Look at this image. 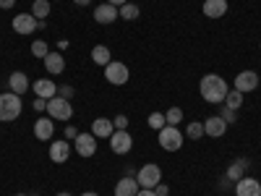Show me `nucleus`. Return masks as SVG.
Segmentation results:
<instances>
[{
	"label": "nucleus",
	"mask_w": 261,
	"mask_h": 196,
	"mask_svg": "<svg viewBox=\"0 0 261 196\" xmlns=\"http://www.w3.org/2000/svg\"><path fill=\"white\" fill-rule=\"evenodd\" d=\"M199 92H201V100L209 102V105H222L225 97H227V81L220 76V74H206L199 84Z\"/></svg>",
	"instance_id": "f257e3e1"
},
{
	"label": "nucleus",
	"mask_w": 261,
	"mask_h": 196,
	"mask_svg": "<svg viewBox=\"0 0 261 196\" xmlns=\"http://www.w3.org/2000/svg\"><path fill=\"white\" fill-rule=\"evenodd\" d=\"M21 115V97L13 92H3L0 94V120L11 123Z\"/></svg>",
	"instance_id": "f03ea898"
},
{
	"label": "nucleus",
	"mask_w": 261,
	"mask_h": 196,
	"mask_svg": "<svg viewBox=\"0 0 261 196\" xmlns=\"http://www.w3.org/2000/svg\"><path fill=\"white\" fill-rule=\"evenodd\" d=\"M47 115L53 118V120H71L73 118V105H71V100H63V97H53V100H47Z\"/></svg>",
	"instance_id": "7ed1b4c3"
},
{
	"label": "nucleus",
	"mask_w": 261,
	"mask_h": 196,
	"mask_svg": "<svg viewBox=\"0 0 261 196\" xmlns=\"http://www.w3.org/2000/svg\"><path fill=\"white\" fill-rule=\"evenodd\" d=\"M157 134H160V146L165 152H178L183 146V134L178 131V126H165Z\"/></svg>",
	"instance_id": "20e7f679"
},
{
	"label": "nucleus",
	"mask_w": 261,
	"mask_h": 196,
	"mask_svg": "<svg viewBox=\"0 0 261 196\" xmlns=\"http://www.w3.org/2000/svg\"><path fill=\"white\" fill-rule=\"evenodd\" d=\"M105 79L110 81L113 86H123L128 79H130V71H128V65L120 63V60H110L105 65Z\"/></svg>",
	"instance_id": "39448f33"
},
{
	"label": "nucleus",
	"mask_w": 261,
	"mask_h": 196,
	"mask_svg": "<svg viewBox=\"0 0 261 196\" xmlns=\"http://www.w3.org/2000/svg\"><path fill=\"white\" fill-rule=\"evenodd\" d=\"M136 181H139L141 188H154L157 183H162V170H160V165H154V162L144 165V167L136 173Z\"/></svg>",
	"instance_id": "423d86ee"
},
{
	"label": "nucleus",
	"mask_w": 261,
	"mask_h": 196,
	"mask_svg": "<svg viewBox=\"0 0 261 196\" xmlns=\"http://www.w3.org/2000/svg\"><path fill=\"white\" fill-rule=\"evenodd\" d=\"M73 146L81 157H94L97 155V136L94 134H79L73 139Z\"/></svg>",
	"instance_id": "0eeeda50"
},
{
	"label": "nucleus",
	"mask_w": 261,
	"mask_h": 196,
	"mask_svg": "<svg viewBox=\"0 0 261 196\" xmlns=\"http://www.w3.org/2000/svg\"><path fill=\"white\" fill-rule=\"evenodd\" d=\"M130 146H134V139H130L128 131H113V136H110V149L115 152V155H128Z\"/></svg>",
	"instance_id": "6e6552de"
},
{
	"label": "nucleus",
	"mask_w": 261,
	"mask_h": 196,
	"mask_svg": "<svg viewBox=\"0 0 261 196\" xmlns=\"http://www.w3.org/2000/svg\"><path fill=\"white\" fill-rule=\"evenodd\" d=\"M13 32L21 37H29L32 32H37V18L32 13H18L13 16Z\"/></svg>",
	"instance_id": "1a4fd4ad"
},
{
	"label": "nucleus",
	"mask_w": 261,
	"mask_h": 196,
	"mask_svg": "<svg viewBox=\"0 0 261 196\" xmlns=\"http://www.w3.org/2000/svg\"><path fill=\"white\" fill-rule=\"evenodd\" d=\"M235 89L238 92H256L258 89V76H256V71H241L235 76Z\"/></svg>",
	"instance_id": "9d476101"
},
{
	"label": "nucleus",
	"mask_w": 261,
	"mask_h": 196,
	"mask_svg": "<svg viewBox=\"0 0 261 196\" xmlns=\"http://www.w3.org/2000/svg\"><path fill=\"white\" fill-rule=\"evenodd\" d=\"M235 196H261V183L256 178L243 176L241 181L235 183Z\"/></svg>",
	"instance_id": "9b49d317"
},
{
	"label": "nucleus",
	"mask_w": 261,
	"mask_h": 196,
	"mask_svg": "<svg viewBox=\"0 0 261 196\" xmlns=\"http://www.w3.org/2000/svg\"><path fill=\"white\" fill-rule=\"evenodd\" d=\"M32 89H34V94L42 97V100H53V97L58 94V84H55L53 79H37V81L32 84Z\"/></svg>",
	"instance_id": "f8f14e48"
},
{
	"label": "nucleus",
	"mask_w": 261,
	"mask_h": 196,
	"mask_svg": "<svg viewBox=\"0 0 261 196\" xmlns=\"http://www.w3.org/2000/svg\"><path fill=\"white\" fill-rule=\"evenodd\" d=\"M50 160L58 162V165H63V162L71 160V144H68V139H65V141H53V144H50Z\"/></svg>",
	"instance_id": "ddd939ff"
},
{
	"label": "nucleus",
	"mask_w": 261,
	"mask_h": 196,
	"mask_svg": "<svg viewBox=\"0 0 261 196\" xmlns=\"http://www.w3.org/2000/svg\"><path fill=\"white\" fill-rule=\"evenodd\" d=\"M118 18H120V13L110 3H102V6L94 8V21H97V24H113V21H118Z\"/></svg>",
	"instance_id": "4468645a"
},
{
	"label": "nucleus",
	"mask_w": 261,
	"mask_h": 196,
	"mask_svg": "<svg viewBox=\"0 0 261 196\" xmlns=\"http://www.w3.org/2000/svg\"><path fill=\"white\" fill-rule=\"evenodd\" d=\"M225 131H227V123H225L220 115H212V118H206V120H204V134H206V136H212V139L225 136Z\"/></svg>",
	"instance_id": "2eb2a0df"
},
{
	"label": "nucleus",
	"mask_w": 261,
	"mask_h": 196,
	"mask_svg": "<svg viewBox=\"0 0 261 196\" xmlns=\"http://www.w3.org/2000/svg\"><path fill=\"white\" fill-rule=\"evenodd\" d=\"M113 131H115V123L110 120V118H94L92 120V134L97 136V139H110L113 136Z\"/></svg>",
	"instance_id": "dca6fc26"
},
{
	"label": "nucleus",
	"mask_w": 261,
	"mask_h": 196,
	"mask_svg": "<svg viewBox=\"0 0 261 196\" xmlns=\"http://www.w3.org/2000/svg\"><path fill=\"white\" fill-rule=\"evenodd\" d=\"M139 181L134 176H123L118 183H115V196H136L139 193Z\"/></svg>",
	"instance_id": "f3484780"
},
{
	"label": "nucleus",
	"mask_w": 261,
	"mask_h": 196,
	"mask_svg": "<svg viewBox=\"0 0 261 196\" xmlns=\"http://www.w3.org/2000/svg\"><path fill=\"white\" fill-rule=\"evenodd\" d=\"M34 136L39 139V141H50L53 136H55V123H53V118L47 120V118H39L37 123H34Z\"/></svg>",
	"instance_id": "a211bd4d"
},
{
	"label": "nucleus",
	"mask_w": 261,
	"mask_h": 196,
	"mask_svg": "<svg viewBox=\"0 0 261 196\" xmlns=\"http://www.w3.org/2000/svg\"><path fill=\"white\" fill-rule=\"evenodd\" d=\"M8 86H11V92L18 94V97H21V94H27V89H32V84H29L27 74H21V71H13V74H11Z\"/></svg>",
	"instance_id": "6ab92c4d"
},
{
	"label": "nucleus",
	"mask_w": 261,
	"mask_h": 196,
	"mask_svg": "<svg viewBox=\"0 0 261 196\" xmlns=\"http://www.w3.org/2000/svg\"><path fill=\"white\" fill-rule=\"evenodd\" d=\"M42 63H45L47 74H53V76H60V74L65 71V58H63L60 53H47V58L42 60Z\"/></svg>",
	"instance_id": "aec40b11"
},
{
	"label": "nucleus",
	"mask_w": 261,
	"mask_h": 196,
	"mask_svg": "<svg viewBox=\"0 0 261 196\" xmlns=\"http://www.w3.org/2000/svg\"><path fill=\"white\" fill-rule=\"evenodd\" d=\"M227 13V0H204V16L222 18Z\"/></svg>",
	"instance_id": "412c9836"
},
{
	"label": "nucleus",
	"mask_w": 261,
	"mask_h": 196,
	"mask_svg": "<svg viewBox=\"0 0 261 196\" xmlns=\"http://www.w3.org/2000/svg\"><path fill=\"white\" fill-rule=\"evenodd\" d=\"M248 165H251V162H248V160H243V157H241V160H235V162H232V165L227 167L225 178H227V181H232V183H238V181H241V178L246 176Z\"/></svg>",
	"instance_id": "4be33fe9"
},
{
	"label": "nucleus",
	"mask_w": 261,
	"mask_h": 196,
	"mask_svg": "<svg viewBox=\"0 0 261 196\" xmlns=\"http://www.w3.org/2000/svg\"><path fill=\"white\" fill-rule=\"evenodd\" d=\"M50 11H53L50 0H34V3H32V16H34L37 21H47Z\"/></svg>",
	"instance_id": "5701e85b"
},
{
	"label": "nucleus",
	"mask_w": 261,
	"mask_h": 196,
	"mask_svg": "<svg viewBox=\"0 0 261 196\" xmlns=\"http://www.w3.org/2000/svg\"><path fill=\"white\" fill-rule=\"evenodd\" d=\"M118 13H120V18H125V21H136V18L141 16V8H139L136 3H125V6L118 8Z\"/></svg>",
	"instance_id": "b1692460"
},
{
	"label": "nucleus",
	"mask_w": 261,
	"mask_h": 196,
	"mask_svg": "<svg viewBox=\"0 0 261 196\" xmlns=\"http://www.w3.org/2000/svg\"><path fill=\"white\" fill-rule=\"evenodd\" d=\"M92 60H94L97 65H102V68H105V65L110 63V47H105V45H97V47L92 50Z\"/></svg>",
	"instance_id": "393cba45"
},
{
	"label": "nucleus",
	"mask_w": 261,
	"mask_h": 196,
	"mask_svg": "<svg viewBox=\"0 0 261 196\" xmlns=\"http://www.w3.org/2000/svg\"><path fill=\"white\" fill-rule=\"evenodd\" d=\"M222 105L232 107V110H241V105H243V92H238V89H230Z\"/></svg>",
	"instance_id": "a878e982"
},
{
	"label": "nucleus",
	"mask_w": 261,
	"mask_h": 196,
	"mask_svg": "<svg viewBox=\"0 0 261 196\" xmlns=\"http://www.w3.org/2000/svg\"><path fill=\"white\" fill-rule=\"evenodd\" d=\"M47 53H50V50H47V42H45V39H34V42H32V55H34V58L45 60Z\"/></svg>",
	"instance_id": "bb28decb"
},
{
	"label": "nucleus",
	"mask_w": 261,
	"mask_h": 196,
	"mask_svg": "<svg viewBox=\"0 0 261 196\" xmlns=\"http://www.w3.org/2000/svg\"><path fill=\"white\" fill-rule=\"evenodd\" d=\"M186 136L188 139H201L204 136V123H199V120H193V123H188V128H186Z\"/></svg>",
	"instance_id": "cd10ccee"
},
{
	"label": "nucleus",
	"mask_w": 261,
	"mask_h": 196,
	"mask_svg": "<svg viewBox=\"0 0 261 196\" xmlns=\"http://www.w3.org/2000/svg\"><path fill=\"white\" fill-rule=\"evenodd\" d=\"M146 123H149V128H151V131H162V128L167 126V120H165V113H151Z\"/></svg>",
	"instance_id": "c85d7f7f"
},
{
	"label": "nucleus",
	"mask_w": 261,
	"mask_h": 196,
	"mask_svg": "<svg viewBox=\"0 0 261 196\" xmlns=\"http://www.w3.org/2000/svg\"><path fill=\"white\" fill-rule=\"evenodd\" d=\"M165 120H167V126H178L183 120V110L180 107H170V110L165 113Z\"/></svg>",
	"instance_id": "c756f323"
},
{
	"label": "nucleus",
	"mask_w": 261,
	"mask_h": 196,
	"mask_svg": "<svg viewBox=\"0 0 261 196\" xmlns=\"http://www.w3.org/2000/svg\"><path fill=\"white\" fill-rule=\"evenodd\" d=\"M220 118L230 126V123H235L238 120V110H232V107H227V105H222V110H220Z\"/></svg>",
	"instance_id": "7c9ffc66"
},
{
	"label": "nucleus",
	"mask_w": 261,
	"mask_h": 196,
	"mask_svg": "<svg viewBox=\"0 0 261 196\" xmlns=\"http://www.w3.org/2000/svg\"><path fill=\"white\" fill-rule=\"evenodd\" d=\"M58 97H63V100H71V97H73V86H68V84H60V86H58Z\"/></svg>",
	"instance_id": "2f4dec72"
},
{
	"label": "nucleus",
	"mask_w": 261,
	"mask_h": 196,
	"mask_svg": "<svg viewBox=\"0 0 261 196\" xmlns=\"http://www.w3.org/2000/svg\"><path fill=\"white\" fill-rule=\"evenodd\" d=\"M113 123H115V131H128V118L120 113V115H115L113 118Z\"/></svg>",
	"instance_id": "473e14b6"
},
{
	"label": "nucleus",
	"mask_w": 261,
	"mask_h": 196,
	"mask_svg": "<svg viewBox=\"0 0 261 196\" xmlns=\"http://www.w3.org/2000/svg\"><path fill=\"white\" fill-rule=\"evenodd\" d=\"M79 134H81V131H79L76 126H65V139H68V141H73Z\"/></svg>",
	"instance_id": "72a5a7b5"
},
{
	"label": "nucleus",
	"mask_w": 261,
	"mask_h": 196,
	"mask_svg": "<svg viewBox=\"0 0 261 196\" xmlns=\"http://www.w3.org/2000/svg\"><path fill=\"white\" fill-rule=\"evenodd\" d=\"M34 110H39V113H42V110H47V100L37 97V100H34Z\"/></svg>",
	"instance_id": "f704fd0d"
},
{
	"label": "nucleus",
	"mask_w": 261,
	"mask_h": 196,
	"mask_svg": "<svg viewBox=\"0 0 261 196\" xmlns=\"http://www.w3.org/2000/svg\"><path fill=\"white\" fill-rule=\"evenodd\" d=\"M154 193H157V196H167V193H170V188H167L165 183H157V186H154Z\"/></svg>",
	"instance_id": "c9c22d12"
},
{
	"label": "nucleus",
	"mask_w": 261,
	"mask_h": 196,
	"mask_svg": "<svg viewBox=\"0 0 261 196\" xmlns=\"http://www.w3.org/2000/svg\"><path fill=\"white\" fill-rule=\"evenodd\" d=\"M13 6H16V0H0V8H3V11H8Z\"/></svg>",
	"instance_id": "e433bc0d"
},
{
	"label": "nucleus",
	"mask_w": 261,
	"mask_h": 196,
	"mask_svg": "<svg viewBox=\"0 0 261 196\" xmlns=\"http://www.w3.org/2000/svg\"><path fill=\"white\" fill-rule=\"evenodd\" d=\"M136 196H157V193H154V188H139Z\"/></svg>",
	"instance_id": "4c0bfd02"
},
{
	"label": "nucleus",
	"mask_w": 261,
	"mask_h": 196,
	"mask_svg": "<svg viewBox=\"0 0 261 196\" xmlns=\"http://www.w3.org/2000/svg\"><path fill=\"white\" fill-rule=\"evenodd\" d=\"M105 3H110V6L120 8V6H125V3H128V0H105Z\"/></svg>",
	"instance_id": "58836bf2"
},
{
	"label": "nucleus",
	"mask_w": 261,
	"mask_h": 196,
	"mask_svg": "<svg viewBox=\"0 0 261 196\" xmlns=\"http://www.w3.org/2000/svg\"><path fill=\"white\" fill-rule=\"evenodd\" d=\"M73 3H76V6H89L92 0H73Z\"/></svg>",
	"instance_id": "ea45409f"
},
{
	"label": "nucleus",
	"mask_w": 261,
	"mask_h": 196,
	"mask_svg": "<svg viewBox=\"0 0 261 196\" xmlns=\"http://www.w3.org/2000/svg\"><path fill=\"white\" fill-rule=\"evenodd\" d=\"M81 196H99V193H94V191H86V193H81Z\"/></svg>",
	"instance_id": "a19ab883"
},
{
	"label": "nucleus",
	"mask_w": 261,
	"mask_h": 196,
	"mask_svg": "<svg viewBox=\"0 0 261 196\" xmlns=\"http://www.w3.org/2000/svg\"><path fill=\"white\" fill-rule=\"evenodd\" d=\"M58 196H71V193H68V191H60V193H58Z\"/></svg>",
	"instance_id": "79ce46f5"
},
{
	"label": "nucleus",
	"mask_w": 261,
	"mask_h": 196,
	"mask_svg": "<svg viewBox=\"0 0 261 196\" xmlns=\"http://www.w3.org/2000/svg\"><path fill=\"white\" fill-rule=\"evenodd\" d=\"M16 196H27V193H16Z\"/></svg>",
	"instance_id": "37998d69"
}]
</instances>
